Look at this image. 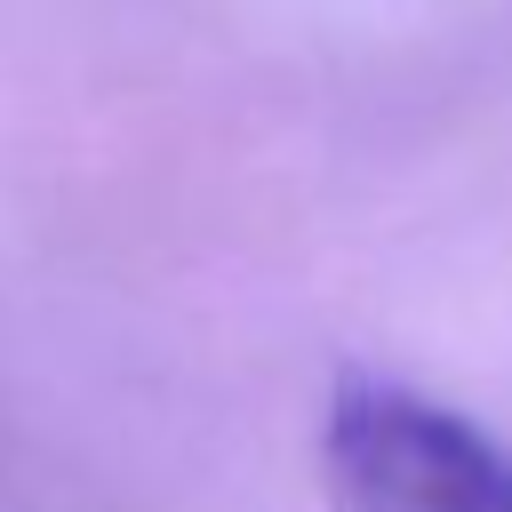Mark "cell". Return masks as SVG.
Instances as JSON below:
<instances>
[{"label": "cell", "instance_id": "6da1fadb", "mask_svg": "<svg viewBox=\"0 0 512 512\" xmlns=\"http://www.w3.org/2000/svg\"><path fill=\"white\" fill-rule=\"evenodd\" d=\"M328 512H512V448L424 384L344 368L320 416Z\"/></svg>", "mask_w": 512, "mask_h": 512}]
</instances>
